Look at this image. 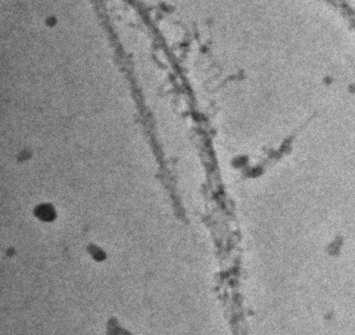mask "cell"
Returning a JSON list of instances; mask_svg holds the SVG:
<instances>
[{"label": "cell", "instance_id": "6da1fadb", "mask_svg": "<svg viewBox=\"0 0 355 335\" xmlns=\"http://www.w3.org/2000/svg\"><path fill=\"white\" fill-rule=\"evenodd\" d=\"M36 216L42 222H52L56 218L55 209L49 204H42L37 207L35 211Z\"/></svg>", "mask_w": 355, "mask_h": 335}]
</instances>
